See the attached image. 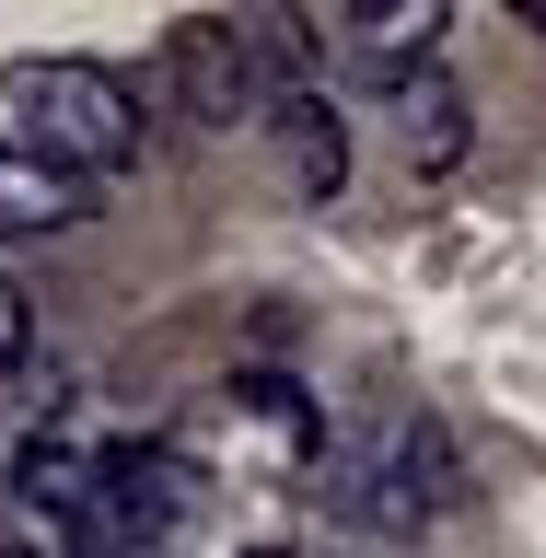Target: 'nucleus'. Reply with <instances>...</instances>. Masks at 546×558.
I'll return each mask as SVG.
<instances>
[{"label":"nucleus","instance_id":"nucleus-10","mask_svg":"<svg viewBox=\"0 0 546 558\" xmlns=\"http://www.w3.org/2000/svg\"><path fill=\"white\" fill-rule=\"evenodd\" d=\"M256 558H291V547H256Z\"/></svg>","mask_w":546,"mask_h":558},{"label":"nucleus","instance_id":"nucleus-7","mask_svg":"<svg viewBox=\"0 0 546 558\" xmlns=\"http://www.w3.org/2000/svg\"><path fill=\"white\" fill-rule=\"evenodd\" d=\"M268 129H279V163H291V186H303V198H338V174H349V129H338V105L314 94V82H291Z\"/></svg>","mask_w":546,"mask_h":558},{"label":"nucleus","instance_id":"nucleus-3","mask_svg":"<svg viewBox=\"0 0 546 558\" xmlns=\"http://www.w3.org/2000/svg\"><path fill=\"white\" fill-rule=\"evenodd\" d=\"M163 70H174V94H186V117H209V129H268L279 117V82L268 47H256V12H186V24L163 35Z\"/></svg>","mask_w":546,"mask_h":558},{"label":"nucleus","instance_id":"nucleus-9","mask_svg":"<svg viewBox=\"0 0 546 558\" xmlns=\"http://www.w3.org/2000/svg\"><path fill=\"white\" fill-rule=\"evenodd\" d=\"M0 558H70V547H59V535H47V547H24V535H12V547H0Z\"/></svg>","mask_w":546,"mask_h":558},{"label":"nucleus","instance_id":"nucleus-1","mask_svg":"<svg viewBox=\"0 0 546 558\" xmlns=\"http://www.w3.org/2000/svg\"><path fill=\"white\" fill-rule=\"evenodd\" d=\"M314 477H326V500H338L349 523H373V535H418V523L453 512L442 418H418V408H373L361 430H338Z\"/></svg>","mask_w":546,"mask_h":558},{"label":"nucleus","instance_id":"nucleus-8","mask_svg":"<svg viewBox=\"0 0 546 558\" xmlns=\"http://www.w3.org/2000/svg\"><path fill=\"white\" fill-rule=\"evenodd\" d=\"M0 361H24V291L0 279Z\"/></svg>","mask_w":546,"mask_h":558},{"label":"nucleus","instance_id":"nucleus-2","mask_svg":"<svg viewBox=\"0 0 546 558\" xmlns=\"http://www.w3.org/2000/svg\"><path fill=\"white\" fill-rule=\"evenodd\" d=\"M12 105L35 117V151L47 163H70V174H129L139 163V94L117 82L105 59H12Z\"/></svg>","mask_w":546,"mask_h":558},{"label":"nucleus","instance_id":"nucleus-4","mask_svg":"<svg viewBox=\"0 0 546 558\" xmlns=\"http://www.w3.org/2000/svg\"><path fill=\"white\" fill-rule=\"evenodd\" d=\"M442 24H453L442 0H349V12H314V35H326L338 59L384 70V94L430 70V47H442Z\"/></svg>","mask_w":546,"mask_h":558},{"label":"nucleus","instance_id":"nucleus-6","mask_svg":"<svg viewBox=\"0 0 546 558\" xmlns=\"http://www.w3.org/2000/svg\"><path fill=\"white\" fill-rule=\"evenodd\" d=\"M384 117H396V151H408V174H453V163H465V94H453L442 70L396 82V94H384Z\"/></svg>","mask_w":546,"mask_h":558},{"label":"nucleus","instance_id":"nucleus-5","mask_svg":"<svg viewBox=\"0 0 546 558\" xmlns=\"http://www.w3.org/2000/svg\"><path fill=\"white\" fill-rule=\"evenodd\" d=\"M94 221V174L47 163L35 140H0V233H70Z\"/></svg>","mask_w":546,"mask_h":558},{"label":"nucleus","instance_id":"nucleus-11","mask_svg":"<svg viewBox=\"0 0 546 558\" xmlns=\"http://www.w3.org/2000/svg\"><path fill=\"white\" fill-rule=\"evenodd\" d=\"M0 488H12V465H0Z\"/></svg>","mask_w":546,"mask_h":558}]
</instances>
